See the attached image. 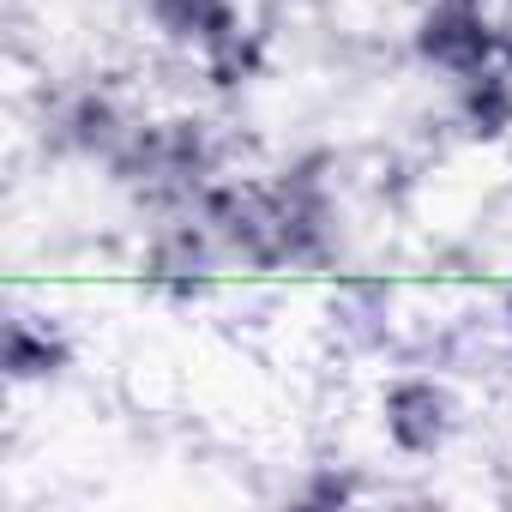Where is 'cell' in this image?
Segmentation results:
<instances>
[{
	"mask_svg": "<svg viewBox=\"0 0 512 512\" xmlns=\"http://www.w3.org/2000/svg\"><path fill=\"white\" fill-rule=\"evenodd\" d=\"M494 350L512 362V284L500 290V302H494Z\"/></svg>",
	"mask_w": 512,
	"mask_h": 512,
	"instance_id": "cell-11",
	"label": "cell"
},
{
	"mask_svg": "<svg viewBox=\"0 0 512 512\" xmlns=\"http://www.w3.org/2000/svg\"><path fill=\"white\" fill-rule=\"evenodd\" d=\"M374 416H380V434L398 458H440L458 434V392L446 374L434 368H398L380 398H374Z\"/></svg>",
	"mask_w": 512,
	"mask_h": 512,
	"instance_id": "cell-5",
	"label": "cell"
},
{
	"mask_svg": "<svg viewBox=\"0 0 512 512\" xmlns=\"http://www.w3.org/2000/svg\"><path fill=\"white\" fill-rule=\"evenodd\" d=\"M290 500H302V506H344V500H368V482L350 464H314L308 482L290 488Z\"/></svg>",
	"mask_w": 512,
	"mask_h": 512,
	"instance_id": "cell-10",
	"label": "cell"
},
{
	"mask_svg": "<svg viewBox=\"0 0 512 512\" xmlns=\"http://www.w3.org/2000/svg\"><path fill=\"white\" fill-rule=\"evenodd\" d=\"M506 43H512V19L500 13V0H422L410 25V55L446 85L506 67Z\"/></svg>",
	"mask_w": 512,
	"mask_h": 512,
	"instance_id": "cell-3",
	"label": "cell"
},
{
	"mask_svg": "<svg viewBox=\"0 0 512 512\" xmlns=\"http://www.w3.org/2000/svg\"><path fill=\"white\" fill-rule=\"evenodd\" d=\"M223 247L211 241V229L193 217V211H175V217H151L139 253H133V278L145 296L169 302V308H193V302H211L223 290Z\"/></svg>",
	"mask_w": 512,
	"mask_h": 512,
	"instance_id": "cell-4",
	"label": "cell"
},
{
	"mask_svg": "<svg viewBox=\"0 0 512 512\" xmlns=\"http://www.w3.org/2000/svg\"><path fill=\"white\" fill-rule=\"evenodd\" d=\"M133 127H139V109L109 85H67L43 109V145L55 157L97 163V169H109V157L127 145Z\"/></svg>",
	"mask_w": 512,
	"mask_h": 512,
	"instance_id": "cell-6",
	"label": "cell"
},
{
	"mask_svg": "<svg viewBox=\"0 0 512 512\" xmlns=\"http://www.w3.org/2000/svg\"><path fill=\"white\" fill-rule=\"evenodd\" d=\"M326 332L350 356H386L398 338V290L386 278H338L326 296Z\"/></svg>",
	"mask_w": 512,
	"mask_h": 512,
	"instance_id": "cell-7",
	"label": "cell"
},
{
	"mask_svg": "<svg viewBox=\"0 0 512 512\" xmlns=\"http://www.w3.org/2000/svg\"><path fill=\"white\" fill-rule=\"evenodd\" d=\"M241 272H332L344 260L338 163L308 151L272 175H223L193 211Z\"/></svg>",
	"mask_w": 512,
	"mask_h": 512,
	"instance_id": "cell-1",
	"label": "cell"
},
{
	"mask_svg": "<svg viewBox=\"0 0 512 512\" xmlns=\"http://www.w3.org/2000/svg\"><path fill=\"white\" fill-rule=\"evenodd\" d=\"M73 368V338L55 314H31V308H13L7 314V380L25 392V386H49Z\"/></svg>",
	"mask_w": 512,
	"mask_h": 512,
	"instance_id": "cell-8",
	"label": "cell"
},
{
	"mask_svg": "<svg viewBox=\"0 0 512 512\" xmlns=\"http://www.w3.org/2000/svg\"><path fill=\"white\" fill-rule=\"evenodd\" d=\"M103 175L151 217L199 211V199L229 175V139L205 115H187V109L139 115V127L127 133V145L109 157Z\"/></svg>",
	"mask_w": 512,
	"mask_h": 512,
	"instance_id": "cell-2",
	"label": "cell"
},
{
	"mask_svg": "<svg viewBox=\"0 0 512 512\" xmlns=\"http://www.w3.org/2000/svg\"><path fill=\"white\" fill-rule=\"evenodd\" d=\"M452 121L476 145L512 139V67H488V73L452 79Z\"/></svg>",
	"mask_w": 512,
	"mask_h": 512,
	"instance_id": "cell-9",
	"label": "cell"
},
{
	"mask_svg": "<svg viewBox=\"0 0 512 512\" xmlns=\"http://www.w3.org/2000/svg\"><path fill=\"white\" fill-rule=\"evenodd\" d=\"M500 7H506V13H512V0H500Z\"/></svg>",
	"mask_w": 512,
	"mask_h": 512,
	"instance_id": "cell-12",
	"label": "cell"
}]
</instances>
